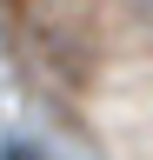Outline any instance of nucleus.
I'll list each match as a JSON object with an SVG mask.
<instances>
[{"instance_id": "obj_1", "label": "nucleus", "mask_w": 153, "mask_h": 160, "mask_svg": "<svg viewBox=\"0 0 153 160\" xmlns=\"http://www.w3.org/2000/svg\"><path fill=\"white\" fill-rule=\"evenodd\" d=\"M0 160H47L40 147H27V140H7V147H0Z\"/></svg>"}, {"instance_id": "obj_2", "label": "nucleus", "mask_w": 153, "mask_h": 160, "mask_svg": "<svg viewBox=\"0 0 153 160\" xmlns=\"http://www.w3.org/2000/svg\"><path fill=\"white\" fill-rule=\"evenodd\" d=\"M133 7H140V20H146V27H153V0H133Z\"/></svg>"}]
</instances>
